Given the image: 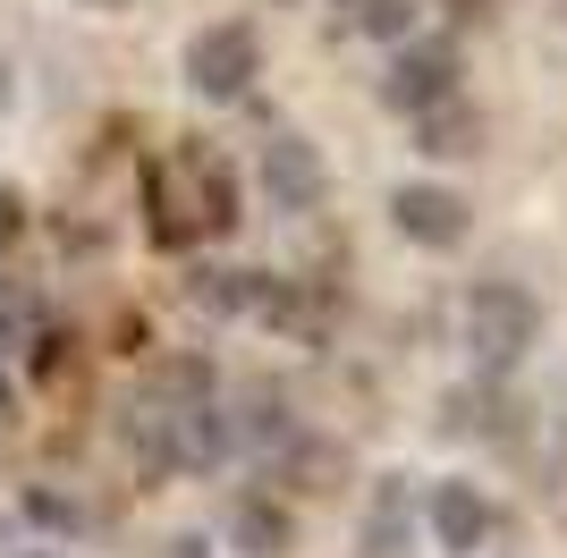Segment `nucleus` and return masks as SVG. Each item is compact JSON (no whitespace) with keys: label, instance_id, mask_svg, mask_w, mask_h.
<instances>
[{"label":"nucleus","instance_id":"1","mask_svg":"<svg viewBox=\"0 0 567 558\" xmlns=\"http://www.w3.org/2000/svg\"><path fill=\"white\" fill-rule=\"evenodd\" d=\"M144 237L162 255H195L237 229V162L213 136H169L144 153Z\"/></svg>","mask_w":567,"mask_h":558},{"label":"nucleus","instance_id":"2","mask_svg":"<svg viewBox=\"0 0 567 558\" xmlns=\"http://www.w3.org/2000/svg\"><path fill=\"white\" fill-rule=\"evenodd\" d=\"M127 448H136V474L144 483H169V474H204V465L229 457V415L213 406H162V397H136L118 415Z\"/></svg>","mask_w":567,"mask_h":558},{"label":"nucleus","instance_id":"3","mask_svg":"<svg viewBox=\"0 0 567 558\" xmlns=\"http://www.w3.org/2000/svg\"><path fill=\"white\" fill-rule=\"evenodd\" d=\"M534 339H543V304H534V288L508 271L474 279L466 288V355L483 381H499V372H517L525 355H534Z\"/></svg>","mask_w":567,"mask_h":558},{"label":"nucleus","instance_id":"4","mask_svg":"<svg viewBox=\"0 0 567 558\" xmlns=\"http://www.w3.org/2000/svg\"><path fill=\"white\" fill-rule=\"evenodd\" d=\"M457 51L441 43V34H415V43H399L390 51V69H381V111H399V118H441L457 102Z\"/></svg>","mask_w":567,"mask_h":558},{"label":"nucleus","instance_id":"5","mask_svg":"<svg viewBox=\"0 0 567 558\" xmlns=\"http://www.w3.org/2000/svg\"><path fill=\"white\" fill-rule=\"evenodd\" d=\"M255 69H262V34L246 18H220L187 43V85L204 93V102H246Z\"/></svg>","mask_w":567,"mask_h":558},{"label":"nucleus","instance_id":"6","mask_svg":"<svg viewBox=\"0 0 567 558\" xmlns=\"http://www.w3.org/2000/svg\"><path fill=\"white\" fill-rule=\"evenodd\" d=\"M390 229L406 237V246H424V255H450V246H466L474 211L457 186H432V178H406L390 186Z\"/></svg>","mask_w":567,"mask_h":558},{"label":"nucleus","instance_id":"7","mask_svg":"<svg viewBox=\"0 0 567 558\" xmlns=\"http://www.w3.org/2000/svg\"><path fill=\"white\" fill-rule=\"evenodd\" d=\"M424 525H432V541H441V550L450 558H466V550H483V541H492V499H483V490L474 483H432L424 490Z\"/></svg>","mask_w":567,"mask_h":558},{"label":"nucleus","instance_id":"8","mask_svg":"<svg viewBox=\"0 0 567 558\" xmlns=\"http://www.w3.org/2000/svg\"><path fill=\"white\" fill-rule=\"evenodd\" d=\"M322 186H331V169H322V153H313L306 136H271L262 144V195H271L280 211H313Z\"/></svg>","mask_w":567,"mask_h":558},{"label":"nucleus","instance_id":"9","mask_svg":"<svg viewBox=\"0 0 567 558\" xmlns=\"http://www.w3.org/2000/svg\"><path fill=\"white\" fill-rule=\"evenodd\" d=\"M406 525H415V490L406 474H381V499L364 516V558H406Z\"/></svg>","mask_w":567,"mask_h":558},{"label":"nucleus","instance_id":"10","mask_svg":"<svg viewBox=\"0 0 567 558\" xmlns=\"http://www.w3.org/2000/svg\"><path fill=\"white\" fill-rule=\"evenodd\" d=\"M25 381L69 397L76 381H85V348H76L69 330H34V339H25Z\"/></svg>","mask_w":567,"mask_h":558},{"label":"nucleus","instance_id":"11","mask_svg":"<svg viewBox=\"0 0 567 558\" xmlns=\"http://www.w3.org/2000/svg\"><path fill=\"white\" fill-rule=\"evenodd\" d=\"M229 534L255 558H288V508L262 499V490H246V499H229Z\"/></svg>","mask_w":567,"mask_h":558},{"label":"nucleus","instance_id":"12","mask_svg":"<svg viewBox=\"0 0 567 558\" xmlns=\"http://www.w3.org/2000/svg\"><path fill=\"white\" fill-rule=\"evenodd\" d=\"M144 397H162V406H213V364L204 355H153Z\"/></svg>","mask_w":567,"mask_h":558},{"label":"nucleus","instance_id":"13","mask_svg":"<svg viewBox=\"0 0 567 558\" xmlns=\"http://www.w3.org/2000/svg\"><path fill=\"white\" fill-rule=\"evenodd\" d=\"M474 136H483V118H474L466 102H450L441 118H424V127H415V144H424V153H483Z\"/></svg>","mask_w":567,"mask_h":558},{"label":"nucleus","instance_id":"14","mask_svg":"<svg viewBox=\"0 0 567 558\" xmlns=\"http://www.w3.org/2000/svg\"><path fill=\"white\" fill-rule=\"evenodd\" d=\"M18 499H25V516H34V525H51V534H85V525H94V516H85V499H69V490H51V483H25Z\"/></svg>","mask_w":567,"mask_h":558},{"label":"nucleus","instance_id":"15","mask_svg":"<svg viewBox=\"0 0 567 558\" xmlns=\"http://www.w3.org/2000/svg\"><path fill=\"white\" fill-rule=\"evenodd\" d=\"M355 34H381V43H415V9L406 0H348Z\"/></svg>","mask_w":567,"mask_h":558},{"label":"nucleus","instance_id":"16","mask_svg":"<svg viewBox=\"0 0 567 558\" xmlns=\"http://www.w3.org/2000/svg\"><path fill=\"white\" fill-rule=\"evenodd\" d=\"M18 229H25V195L0 178V246H18Z\"/></svg>","mask_w":567,"mask_h":558},{"label":"nucleus","instance_id":"17","mask_svg":"<svg viewBox=\"0 0 567 558\" xmlns=\"http://www.w3.org/2000/svg\"><path fill=\"white\" fill-rule=\"evenodd\" d=\"M18 102V69H9V51H0V111Z\"/></svg>","mask_w":567,"mask_h":558},{"label":"nucleus","instance_id":"18","mask_svg":"<svg viewBox=\"0 0 567 558\" xmlns=\"http://www.w3.org/2000/svg\"><path fill=\"white\" fill-rule=\"evenodd\" d=\"M457 18H492V0H450Z\"/></svg>","mask_w":567,"mask_h":558},{"label":"nucleus","instance_id":"19","mask_svg":"<svg viewBox=\"0 0 567 558\" xmlns=\"http://www.w3.org/2000/svg\"><path fill=\"white\" fill-rule=\"evenodd\" d=\"M85 9H136V0H85Z\"/></svg>","mask_w":567,"mask_h":558},{"label":"nucleus","instance_id":"20","mask_svg":"<svg viewBox=\"0 0 567 558\" xmlns=\"http://www.w3.org/2000/svg\"><path fill=\"white\" fill-rule=\"evenodd\" d=\"M178 550H187V558H204V541H178Z\"/></svg>","mask_w":567,"mask_h":558},{"label":"nucleus","instance_id":"21","mask_svg":"<svg viewBox=\"0 0 567 558\" xmlns=\"http://www.w3.org/2000/svg\"><path fill=\"white\" fill-rule=\"evenodd\" d=\"M18 558H60V550H18Z\"/></svg>","mask_w":567,"mask_h":558},{"label":"nucleus","instance_id":"22","mask_svg":"<svg viewBox=\"0 0 567 558\" xmlns=\"http://www.w3.org/2000/svg\"><path fill=\"white\" fill-rule=\"evenodd\" d=\"M271 9H288V0H271Z\"/></svg>","mask_w":567,"mask_h":558}]
</instances>
